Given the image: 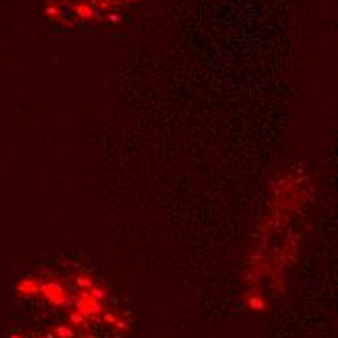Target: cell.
Returning a JSON list of instances; mask_svg holds the SVG:
<instances>
[{
  "instance_id": "5",
  "label": "cell",
  "mask_w": 338,
  "mask_h": 338,
  "mask_svg": "<svg viewBox=\"0 0 338 338\" xmlns=\"http://www.w3.org/2000/svg\"><path fill=\"white\" fill-rule=\"evenodd\" d=\"M88 292H90L95 299H99V301H105V299L109 297V290H107L103 284H93Z\"/></svg>"
},
{
  "instance_id": "3",
  "label": "cell",
  "mask_w": 338,
  "mask_h": 338,
  "mask_svg": "<svg viewBox=\"0 0 338 338\" xmlns=\"http://www.w3.org/2000/svg\"><path fill=\"white\" fill-rule=\"evenodd\" d=\"M68 325H70V327H74V329H84V331H88L90 321L82 315L78 309H72V311H70V315H68Z\"/></svg>"
},
{
  "instance_id": "7",
  "label": "cell",
  "mask_w": 338,
  "mask_h": 338,
  "mask_svg": "<svg viewBox=\"0 0 338 338\" xmlns=\"http://www.w3.org/2000/svg\"><path fill=\"white\" fill-rule=\"evenodd\" d=\"M8 338H29V337L22 335V333H12V335H8Z\"/></svg>"
},
{
  "instance_id": "6",
  "label": "cell",
  "mask_w": 338,
  "mask_h": 338,
  "mask_svg": "<svg viewBox=\"0 0 338 338\" xmlns=\"http://www.w3.org/2000/svg\"><path fill=\"white\" fill-rule=\"evenodd\" d=\"M249 307L255 309V311H263V309H265V299H263V297H253V299L249 301Z\"/></svg>"
},
{
  "instance_id": "1",
  "label": "cell",
  "mask_w": 338,
  "mask_h": 338,
  "mask_svg": "<svg viewBox=\"0 0 338 338\" xmlns=\"http://www.w3.org/2000/svg\"><path fill=\"white\" fill-rule=\"evenodd\" d=\"M16 293L23 299L39 297V276H23L16 284Z\"/></svg>"
},
{
  "instance_id": "4",
  "label": "cell",
  "mask_w": 338,
  "mask_h": 338,
  "mask_svg": "<svg viewBox=\"0 0 338 338\" xmlns=\"http://www.w3.org/2000/svg\"><path fill=\"white\" fill-rule=\"evenodd\" d=\"M51 338H76V329L70 325H57L53 331H49Z\"/></svg>"
},
{
  "instance_id": "2",
  "label": "cell",
  "mask_w": 338,
  "mask_h": 338,
  "mask_svg": "<svg viewBox=\"0 0 338 338\" xmlns=\"http://www.w3.org/2000/svg\"><path fill=\"white\" fill-rule=\"evenodd\" d=\"M72 278H74V284L78 286V290H90L91 286L95 284V278H93L91 274H88V272L80 270V272H76Z\"/></svg>"
}]
</instances>
